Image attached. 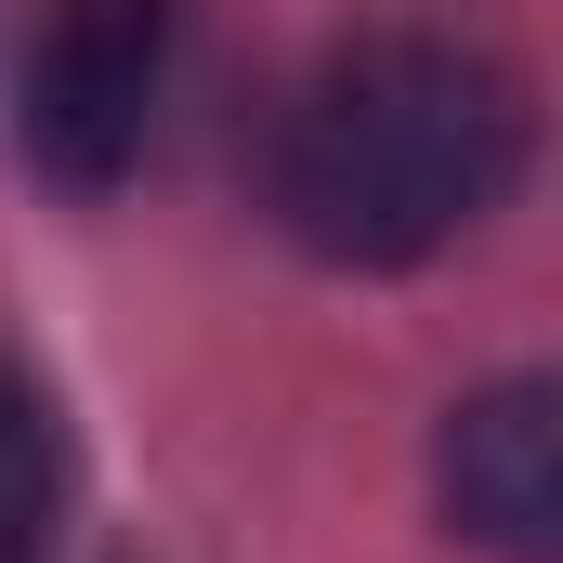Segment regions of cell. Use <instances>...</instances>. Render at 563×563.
<instances>
[{
  "mask_svg": "<svg viewBox=\"0 0 563 563\" xmlns=\"http://www.w3.org/2000/svg\"><path fill=\"white\" fill-rule=\"evenodd\" d=\"M445 525L498 563H563V420L551 380H485L445 420Z\"/></svg>",
  "mask_w": 563,
  "mask_h": 563,
  "instance_id": "cell-3",
  "label": "cell"
},
{
  "mask_svg": "<svg viewBox=\"0 0 563 563\" xmlns=\"http://www.w3.org/2000/svg\"><path fill=\"white\" fill-rule=\"evenodd\" d=\"M525 170V79L472 40H354L328 53L276 119V223L314 263H432L445 236H472Z\"/></svg>",
  "mask_w": 563,
  "mask_h": 563,
  "instance_id": "cell-1",
  "label": "cell"
},
{
  "mask_svg": "<svg viewBox=\"0 0 563 563\" xmlns=\"http://www.w3.org/2000/svg\"><path fill=\"white\" fill-rule=\"evenodd\" d=\"M66 538V432H53V394L0 354V563H53Z\"/></svg>",
  "mask_w": 563,
  "mask_h": 563,
  "instance_id": "cell-4",
  "label": "cell"
},
{
  "mask_svg": "<svg viewBox=\"0 0 563 563\" xmlns=\"http://www.w3.org/2000/svg\"><path fill=\"white\" fill-rule=\"evenodd\" d=\"M170 40H184V0H53L40 53H26V157L53 184L106 197L157 132Z\"/></svg>",
  "mask_w": 563,
  "mask_h": 563,
  "instance_id": "cell-2",
  "label": "cell"
}]
</instances>
